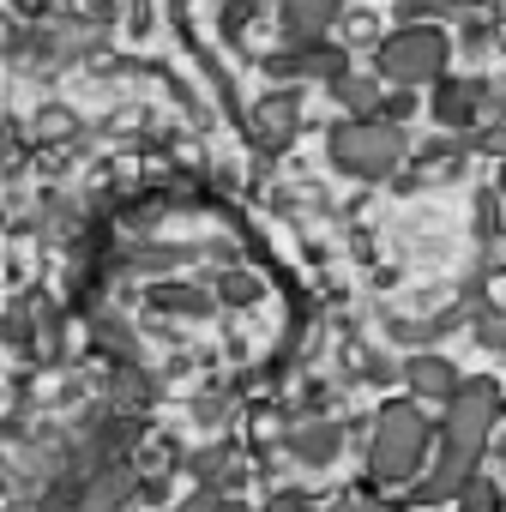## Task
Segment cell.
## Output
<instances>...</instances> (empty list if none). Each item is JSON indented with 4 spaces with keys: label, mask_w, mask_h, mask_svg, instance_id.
<instances>
[{
    "label": "cell",
    "mask_w": 506,
    "mask_h": 512,
    "mask_svg": "<svg viewBox=\"0 0 506 512\" xmlns=\"http://www.w3.org/2000/svg\"><path fill=\"white\" fill-rule=\"evenodd\" d=\"M422 452H428V422L410 404H392L380 416V434H374V476L380 482H404V476L422 470Z\"/></svg>",
    "instance_id": "obj_1"
},
{
    "label": "cell",
    "mask_w": 506,
    "mask_h": 512,
    "mask_svg": "<svg viewBox=\"0 0 506 512\" xmlns=\"http://www.w3.org/2000/svg\"><path fill=\"white\" fill-rule=\"evenodd\" d=\"M494 404H500V398H494L488 380L458 386L452 404H446V446H458V452H482V440H488V428H494V416H500Z\"/></svg>",
    "instance_id": "obj_2"
},
{
    "label": "cell",
    "mask_w": 506,
    "mask_h": 512,
    "mask_svg": "<svg viewBox=\"0 0 506 512\" xmlns=\"http://www.w3.org/2000/svg\"><path fill=\"white\" fill-rule=\"evenodd\" d=\"M440 67H446V43H440V31H404V37L386 43V73L404 79V85H422V79H434Z\"/></svg>",
    "instance_id": "obj_3"
},
{
    "label": "cell",
    "mask_w": 506,
    "mask_h": 512,
    "mask_svg": "<svg viewBox=\"0 0 506 512\" xmlns=\"http://www.w3.org/2000/svg\"><path fill=\"white\" fill-rule=\"evenodd\" d=\"M338 151H344V157H350L362 175H380V169H386V163L404 151V139H398L392 127H350V133L338 139Z\"/></svg>",
    "instance_id": "obj_4"
},
{
    "label": "cell",
    "mask_w": 506,
    "mask_h": 512,
    "mask_svg": "<svg viewBox=\"0 0 506 512\" xmlns=\"http://www.w3.org/2000/svg\"><path fill=\"white\" fill-rule=\"evenodd\" d=\"M476 482V452H458V446H446L440 458H434V476H428V500H458L464 488Z\"/></svg>",
    "instance_id": "obj_5"
},
{
    "label": "cell",
    "mask_w": 506,
    "mask_h": 512,
    "mask_svg": "<svg viewBox=\"0 0 506 512\" xmlns=\"http://www.w3.org/2000/svg\"><path fill=\"white\" fill-rule=\"evenodd\" d=\"M476 103H482V85H440V91H434V115H440L446 127H470Z\"/></svg>",
    "instance_id": "obj_6"
},
{
    "label": "cell",
    "mask_w": 506,
    "mask_h": 512,
    "mask_svg": "<svg viewBox=\"0 0 506 512\" xmlns=\"http://www.w3.org/2000/svg\"><path fill=\"white\" fill-rule=\"evenodd\" d=\"M410 380H416V392H428V398H452V392H458V374H452L446 362H434V356H422V362L410 368Z\"/></svg>",
    "instance_id": "obj_7"
},
{
    "label": "cell",
    "mask_w": 506,
    "mask_h": 512,
    "mask_svg": "<svg viewBox=\"0 0 506 512\" xmlns=\"http://www.w3.org/2000/svg\"><path fill=\"white\" fill-rule=\"evenodd\" d=\"M500 512H506V494H500Z\"/></svg>",
    "instance_id": "obj_8"
}]
</instances>
